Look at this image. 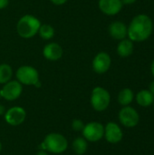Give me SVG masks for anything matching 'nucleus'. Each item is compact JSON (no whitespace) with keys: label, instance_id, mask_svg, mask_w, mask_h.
<instances>
[{"label":"nucleus","instance_id":"a878e982","mask_svg":"<svg viewBox=\"0 0 154 155\" xmlns=\"http://www.w3.org/2000/svg\"><path fill=\"white\" fill-rule=\"evenodd\" d=\"M149 91L154 95V81L150 84V90H149Z\"/></svg>","mask_w":154,"mask_h":155},{"label":"nucleus","instance_id":"b1692460","mask_svg":"<svg viewBox=\"0 0 154 155\" xmlns=\"http://www.w3.org/2000/svg\"><path fill=\"white\" fill-rule=\"evenodd\" d=\"M123 4L124 5H132L136 2V0H122Z\"/></svg>","mask_w":154,"mask_h":155},{"label":"nucleus","instance_id":"6e6552de","mask_svg":"<svg viewBox=\"0 0 154 155\" xmlns=\"http://www.w3.org/2000/svg\"><path fill=\"white\" fill-rule=\"evenodd\" d=\"M139 114L135 109L130 106H124L119 113V120L123 125L128 128L134 127L139 123Z\"/></svg>","mask_w":154,"mask_h":155},{"label":"nucleus","instance_id":"1a4fd4ad","mask_svg":"<svg viewBox=\"0 0 154 155\" xmlns=\"http://www.w3.org/2000/svg\"><path fill=\"white\" fill-rule=\"evenodd\" d=\"M26 117L25 110L19 106H15L10 109H8L5 114V122L12 125V126H17L24 123Z\"/></svg>","mask_w":154,"mask_h":155},{"label":"nucleus","instance_id":"6ab92c4d","mask_svg":"<svg viewBox=\"0 0 154 155\" xmlns=\"http://www.w3.org/2000/svg\"><path fill=\"white\" fill-rule=\"evenodd\" d=\"M13 75V70L7 64H0V84H6L9 82Z\"/></svg>","mask_w":154,"mask_h":155},{"label":"nucleus","instance_id":"39448f33","mask_svg":"<svg viewBox=\"0 0 154 155\" xmlns=\"http://www.w3.org/2000/svg\"><path fill=\"white\" fill-rule=\"evenodd\" d=\"M16 79L21 84L34 85L39 82V74L37 70L30 65H23L16 71Z\"/></svg>","mask_w":154,"mask_h":155},{"label":"nucleus","instance_id":"412c9836","mask_svg":"<svg viewBox=\"0 0 154 155\" xmlns=\"http://www.w3.org/2000/svg\"><path fill=\"white\" fill-rule=\"evenodd\" d=\"M84 123L81 120H79V119H75L72 123V128H73V130H74L76 132L82 131L84 129Z\"/></svg>","mask_w":154,"mask_h":155},{"label":"nucleus","instance_id":"4468645a","mask_svg":"<svg viewBox=\"0 0 154 155\" xmlns=\"http://www.w3.org/2000/svg\"><path fill=\"white\" fill-rule=\"evenodd\" d=\"M109 33L113 39L123 40L125 39L128 34V27L121 21L113 22L109 26Z\"/></svg>","mask_w":154,"mask_h":155},{"label":"nucleus","instance_id":"2eb2a0df","mask_svg":"<svg viewBox=\"0 0 154 155\" xmlns=\"http://www.w3.org/2000/svg\"><path fill=\"white\" fill-rule=\"evenodd\" d=\"M133 52V43L130 39H123L117 46V53L122 57H127Z\"/></svg>","mask_w":154,"mask_h":155},{"label":"nucleus","instance_id":"393cba45","mask_svg":"<svg viewBox=\"0 0 154 155\" xmlns=\"http://www.w3.org/2000/svg\"><path fill=\"white\" fill-rule=\"evenodd\" d=\"M5 106L4 105H2V104H0V115H3V114H5Z\"/></svg>","mask_w":154,"mask_h":155},{"label":"nucleus","instance_id":"c756f323","mask_svg":"<svg viewBox=\"0 0 154 155\" xmlns=\"http://www.w3.org/2000/svg\"><path fill=\"white\" fill-rule=\"evenodd\" d=\"M0 98H1V92H0Z\"/></svg>","mask_w":154,"mask_h":155},{"label":"nucleus","instance_id":"0eeeda50","mask_svg":"<svg viewBox=\"0 0 154 155\" xmlns=\"http://www.w3.org/2000/svg\"><path fill=\"white\" fill-rule=\"evenodd\" d=\"M23 91L22 84L18 81H9L0 90L1 97L7 101H15L21 95Z\"/></svg>","mask_w":154,"mask_h":155},{"label":"nucleus","instance_id":"f257e3e1","mask_svg":"<svg viewBox=\"0 0 154 155\" xmlns=\"http://www.w3.org/2000/svg\"><path fill=\"white\" fill-rule=\"evenodd\" d=\"M152 21L147 15H138L128 27V36L133 42H143L150 37L152 32Z\"/></svg>","mask_w":154,"mask_h":155},{"label":"nucleus","instance_id":"5701e85b","mask_svg":"<svg viewBox=\"0 0 154 155\" xmlns=\"http://www.w3.org/2000/svg\"><path fill=\"white\" fill-rule=\"evenodd\" d=\"M51 2L56 5H64L67 2V0H51Z\"/></svg>","mask_w":154,"mask_h":155},{"label":"nucleus","instance_id":"cd10ccee","mask_svg":"<svg viewBox=\"0 0 154 155\" xmlns=\"http://www.w3.org/2000/svg\"><path fill=\"white\" fill-rule=\"evenodd\" d=\"M151 69H152V75L154 76V60H153V62H152V67H151Z\"/></svg>","mask_w":154,"mask_h":155},{"label":"nucleus","instance_id":"bb28decb","mask_svg":"<svg viewBox=\"0 0 154 155\" xmlns=\"http://www.w3.org/2000/svg\"><path fill=\"white\" fill-rule=\"evenodd\" d=\"M36 155H49L47 153H46V151H44V150H40L39 152H37V153Z\"/></svg>","mask_w":154,"mask_h":155},{"label":"nucleus","instance_id":"20e7f679","mask_svg":"<svg viewBox=\"0 0 154 155\" xmlns=\"http://www.w3.org/2000/svg\"><path fill=\"white\" fill-rule=\"evenodd\" d=\"M111 96L107 90L103 87H95L91 95V104L97 112L104 111L110 104Z\"/></svg>","mask_w":154,"mask_h":155},{"label":"nucleus","instance_id":"dca6fc26","mask_svg":"<svg viewBox=\"0 0 154 155\" xmlns=\"http://www.w3.org/2000/svg\"><path fill=\"white\" fill-rule=\"evenodd\" d=\"M136 101L141 106L147 107L154 102V95L149 90H143L137 94Z\"/></svg>","mask_w":154,"mask_h":155},{"label":"nucleus","instance_id":"9d476101","mask_svg":"<svg viewBox=\"0 0 154 155\" xmlns=\"http://www.w3.org/2000/svg\"><path fill=\"white\" fill-rule=\"evenodd\" d=\"M111 57L105 52L99 53L93 60V69L95 73L102 74L106 73L111 66Z\"/></svg>","mask_w":154,"mask_h":155},{"label":"nucleus","instance_id":"7ed1b4c3","mask_svg":"<svg viewBox=\"0 0 154 155\" xmlns=\"http://www.w3.org/2000/svg\"><path fill=\"white\" fill-rule=\"evenodd\" d=\"M40 147L41 150L57 154L66 151L68 147V142L67 139L63 134L57 133H52L45 136Z\"/></svg>","mask_w":154,"mask_h":155},{"label":"nucleus","instance_id":"aec40b11","mask_svg":"<svg viewBox=\"0 0 154 155\" xmlns=\"http://www.w3.org/2000/svg\"><path fill=\"white\" fill-rule=\"evenodd\" d=\"M38 33L40 36L44 40H49L54 35V29L50 25H41Z\"/></svg>","mask_w":154,"mask_h":155},{"label":"nucleus","instance_id":"f8f14e48","mask_svg":"<svg viewBox=\"0 0 154 155\" xmlns=\"http://www.w3.org/2000/svg\"><path fill=\"white\" fill-rule=\"evenodd\" d=\"M122 0H99L100 10L107 15H114L123 8Z\"/></svg>","mask_w":154,"mask_h":155},{"label":"nucleus","instance_id":"f03ea898","mask_svg":"<svg viewBox=\"0 0 154 155\" xmlns=\"http://www.w3.org/2000/svg\"><path fill=\"white\" fill-rule=\"evenodd\" d=\"M41 26V22L35 16L31 15H25L22 16L16 25V30L18 35L25 39L34 37Z\"/></svg>","mask_w":154,"mask_h":155},{"label":"nucleus","instance_id":"a211bd4d","mask_svg":"<svg viewBox=\"0 0 154 155\" xmlns=\"http://www.w3.org/2000/svg\"><path fill=\"white\" fill-rule=\"evenodd\" d=\"M133 100V93L131 89L129 88H125L123 89L118 95V102L120 103V104L126 106L128 104H130Z\"/></svg>","mask_w":154,"mask_h":155},{"label":"nucleus","instance_id":"423d86ee","mask_svg":"<svg viewBox=\"0 0 154 155\" xmlns=\"http://www.w3.org/2000/svg\"><path fill=\"white\" fill-rule=\"evenodd\" d=\"M84 138L92 143L100 141L104 135V127L98 122H92L84 125L82 130Z\"/></svg>","mask_w":154,"mask_h":155},{"label":"nucleus","instance_id":"4be33fe9","mask_svg":"<svg viewBox=\"0 0 154 155\" xmlns=\"http://www.w3.org/2000/svg\"><path fill=\"white\" fill-rule=\"evenodd\" d=\"M9 4V0H0V9L5 8Z\"/></svg>","mask_w":154,"mask_h":155},{"label":"nucleus","instance_id":"c85d7f7f","mask_svg":"<svg viewBox=\"0 0 154 155\" xmlns=\"http://www.w3.org/2000/svg\"><path fill=\"white\" fill-rule=\"evenodd\" d=\"M1 151H2V143L0 142V153H1Z\"/></svg>","mask_w":154,"mask_h":155},{"label":"nucleus","instance_id":"f3484780","mask_svg":"<svg viewBox=\"0 0 154 155\" xmlns=\"http://www.w3.org/2000/svg\"><path fill=\"white\" fill-rule=\"evenodd\" d=\"M88 143L84 137H77L73 143V150L77 155L84 154L87 151Z\"/></svg>","mask_w":154,"mask_h":155},{"label":"nucleus","instance_id":"9b49d317","mask_svg":"<svg viewBox=\"0 0 154 155\" xmlns=\"http://www.w3.org/2000/svg\"><path fill=\"white\" fill-rule=\"evenodd\" d=\"M105 139L110 143H118L123 139V132L115 123H108L104 127Z\"/></svg>","mask_w":154,"mask_h":155},{"label":"nucleus","instance_id":"ddd939ff","mask_svg":"<svg viewBox=\"0 0 154 155\" xmlns=\"http://www.w3.org/2000/svg\"><path fill=\"white\" fill-rule=\"evenodd\" d=\"M43 54L44 58L49 61H57L63 55V49L61 45L56 43L47 44L43 49Z\"/></svg>","mask_w":154,"mask_h":155}]
</instances>
